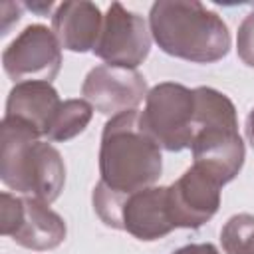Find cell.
Here are the masks:
<instances>
[{
    "label": "cell",
    "instance_id": "7",
    "mask_svg": "<svg viewBox=\"0 0 254 254\" xmlns=\"http://www.w3.org/2000/svg\"><path fill=\"white\" fill-rule=\"evenodd\" d=\"M0 232L24 248L46 252L65 240L67 226L48 202L4 190L0 194Z\"/></svg>",
    "mask_w": 254,
    "mask_h": 254
},
{
    "label": "cell",
    "instance_id": "14",
    "mask_svg": "<svg viewBox=\"0 0 254 254\" xmlns=\"http://www.w3.org/2000/svg\"><path fill=\"white\" fill-rule=\"evenodd\" d=\"M93 117V107L85 99H64L44 133V139L50 143L69 141L85 131Z\"/></svg>",
    "mask_w": 254,
    "mask_h": 254
},
{
    "label": "cell",
    "instance_id": "11",
    "mask_svg": "<svg viewBox=\"0 0 254 254\" xmlns=\"http://www.w3.org/2000/svg\"><path fill=\"white\" fill-rule=\"evenodd\" d=\"M222 185L202 167H189L173 185L167 187L169 212L177 228H200L220 206Z\"/></svg>",
    "mask_w": 254,
    "mask_h": 254
},
{
    "label": "cell",
    "instance_id": "19",
    "mask_svg": "<svg viewBox=\"0 0 254 254\" xmlns=\"http://www.w3.org/2000/svg\"><path fill=\"white\" fill-rule=\"evenodd\" d=\"M52 6H54L52 2H44V4H36V2H32V4H26V8H30V10L38 12V14H46V12H50Z\"/></svg>",
    "mask_w": 254,
    "mask_h": 254
},
{
    "label": "cell",
    "instance_id": "1",
    "mask_svg": "<svg viewBox=\"0 0 254 254\" xmlns=\"http://www.w3.org/2000/svg\"><path fill=\"white\" fill-rule=\"evenodd\" d=\"M0 179L16 194L52 204L65 185L62 153L32 125L4 117L0 125Z\"/></svg>",
    "mask_w": 254,
    "mask_h": 254
},
{
    "label": "cell",
    "instance_id": "13",
    "mask_svg": "<svg viewBox=\"0 0 254 254\" xmlns=\"http://www.w3.org/2000/svg\"><path fill=\"white\" fill-rule=\"evenodd\" d=\"M62 99L56 87L48 81H20L8 93L6 113L4 117L20 119L34 129H38L44 137L50 127Z\"/></svg>",
    "mask_w": 254,
    "mask_h": 254
},
{
    "label": "cell",
    "instance_id": "17",
    "mask_svg": "<svg viewBox=\"0 0 254 254\" xmlns=\"http://www.w3.org/2000/svg\"><path fill=\"white\" fill-rule=\"evenodd\" d=\"M173 254H220V250L210 242H192L177 248Z\"/></svg>",
    "mask_w": 254,
    "mask_h": 254
},
{
    "label": "cell",
    "instance_id": "18",
    "mask_svg": "<svg viewBox=\"0 0 254 254\" xmlns=\"http://www.w3.org/2000/svg\"><path fill=\"white\" fill-rule=\"evenodd\" d=\"M246 137H248V141H250V145L254 147V109L248 113V117H246Z\"/></svg>",
    "mask_w": 254,
    "mask_h": 254
},
{
    "label": "cell",
    "instance_id": "6",
    "mask_svg": "<svg viewBox=\"0 0 254 254\" xmlns=\"http://www.w3.org/2000/svg\"><path fill=\"white\" fill-rule=\"evenodd\" d=\"M141 123L161 149L179 153L190 149L194 137V89L163 81L149 89Z\"/></svg>",
    "mask_w": 254,
    "mask_h": 254
},
{
    "label": "cell",
    "instance_id": "8",
    "mask_svg": "<svg viewBox=\"0 0 254 254\" xmlns=\"http://www.w3.org/2000/svg\"><path fill=\"white\" fill-rule=\"evenodd\" d=\"M6 75L14 81L52 83L62 69V46L44 24L26 26L2 52Z\"/></svg>",
    "mask_w": 254,
    "mask_h": 254
},
{
    "label": "cell",
    "instance_id": "16",
    "mask_svg": "<svg viewBox=\"0 0 254 254\" xmlns=\"http://www.w3.org/2000/svg\"><path fill=\"white\" fill-rule=\"evenodd\" d=\"M236 52L242 64L254 67V10L244 16L236 34Z\"/></svg>",
    "mask_w": 254,
    "mask_h": 254
},
{
    "label": "cell",
    "instance_id": "2",
    "mask_svg": "<svg viewBox=\"0 0 254 254\" xmlns=\"http://www.w3.org/2000/svg\"><path fill=\"white\" fill-rule=\"evenodd\" d=\"M153 42L165 54L192 64H214L230 52L226 22L196 0H159L149 10Z\"/></svg>",
    "mask_w": 254,
    "mask_h": 254
},
{
    "label": "cell",
    "instance_id": "10",
    "mask_svg": "<svg viewBox=\"0 0 254 254\" xmlns=\"http://www.w3.org/2000/svg\"><path fill=\"white\" fill-rule=\"evenodd\" d=\"M145 75L137 69L101 64L87 71L81 95L91 107L103 115L115 117L125 111H133L147 97Z\"/></svg>",
    "mask_w": 254,
    "mask_h": 254
},
{
    "label": "cell",
    "instance_id": "3",
    "mask_svg": "<svg viewBox=\"0 0 254 254\" xmlns=\"http://www.w3.org/2000/svg\"><path fill=\"white\" fill-rule=\"evenodd\" d=\"M163 173L159 143L141 123V111H125L103 125L99 145V183L115 194L153 187Z\"/></svg>",
    "mask_w": 254,
    "mask_h": 254
},
{
    "label": "cell",
    "instance_id": "5",
    "mask_svg": "<svg viewBox=\"0 0 254 254\" xmlns=\"http://www.w3.org/2000/svg\"><path fill=\"white\" fill-rule=\"evenodd\" d=\"M91 200L105 226L125 230L143 242L159 240L177 228L169 212L167 187L153 185L131 194H115L97 183Z\"/></svg>",
    "mask_w": 254,
    "mask_h": 254
},
{
    "label": "cell",
    "instance_id": "4",
    "mask_svg": "<svg viewBox=\"0 0 254 254\" xmlns=\"http://www.w3.org/2000/svg\"><path fill=\"white\" fill-rule=\"evenodd\" d=\"M192 165L202 167L222 187L244 165V141L238 133L236 107L228 95L214 87H194Z\"/></svg>",
    "mask_w": 254,
    "mask_h": 254
},
{
    "label": "cell",
    "instance_id": "9",
    "mask_svg": "<svg viewBox=\"0 0 254 254\" xmlns=\"http://www.w3.org/2000/svg\"><path fill=\"white\" fill-rule=\"evenodd\" d=\"M151 30L145 18L127 10L121 2H111L93 54L109 65L137 69L151 52Z\"/></svg>",
    "mask_w": 254,
    "mask_h": 254
},
{
    "label": "cell",
    "instance_id": "15",
    "mask_svg": "<svg viewBox=\"0 0 254 254\" xmlns=\"http://www.w3.org/2000/svg\"><path fill=\"white\" fill-rule=\"evenodd\" d=\"M220 242L226 254H254V214L230 216L220 230Z\"/></svg>",
    "mask_w": 254,
    "mask_h": 254
},
{
    "label": "cell",
    "instance_id": "12",
    "mask_svg": "<svg viewBox=\"0 0 254 254\" xmlns=\"http://www.w3.org/2000/svg\"><path fill=\"white\" fill-rule=\"evenodd\" d=\"M101 26L103 16L99 6L87 0L62 2L52 14V32L60 46L75 54L93 52Z\"/></svg>",
    "mask_w": 254,
    "mask_h": 254
}]
</instances>
